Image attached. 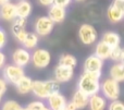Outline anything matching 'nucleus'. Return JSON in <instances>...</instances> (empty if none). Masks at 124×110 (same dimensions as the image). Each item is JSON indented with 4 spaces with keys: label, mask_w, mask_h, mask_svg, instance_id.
<instances>
[{
    "label": "nucleus",
    "mask_w": 124,
    "mask_h": 110,
    "mask_svg": "<svg viewBox=\"0 0 124 110\" xmlns=\"http://www.w3.org/2000/svg\"><path fill=\"white\" fill-rule=\"evenodd\" d=\"M23 107L15 100H6L2 104L1 110H22Z\"/></svg>",
    "instance_id": "25"
},
{
    "label": "nucleus",
    "mask_w": 124,
    "mask_h": 110,
    "mask_svg": "<svg viewBox=\"0 0 124 110\" xmlns=\"http://www.w3.org/2000/svg\"><path fill=\"white\" fill-rule=\"evenodd\" d=\"M103 67V60L97 57L96 55L87 57L84 61V71L86 72H101Z\"/></svg>",
    "instance_id": "11"
},
{
    "label": "nucleus",
    "mask_w": 124,
    "mask_h": 110,
    "mask_svg": "<svg viewBox=\"0 0 124 110\" xmlns=\"http://www.w3.org/2000/svg\"><path fill=\"white\" fill-rule=\"evenodd\" d=\"M97 37H98L97 31L93 25L85 23V24H82V25L79 26L78 38L83 45H86V46L93 45V44L97 40Z\"/></svg>",
    "instance_id": "6"
},
{
    "label": "nucleus",
    "mask_w": 124,
    "mask_h": 110,
    "mask_svg": "<svg viewBox=\"0 0 124 110\" xmlns=\"http://www.w3.org/2000/svg\"><path fill=\"white\" fill-rule=\"evenodd\" d=\"M1 100H2V95L0 94V102H1Z\"/></svg>",
    "instance_id": "40"
},
{
    "label": "nucleus",
    "mask_w": 124,
    "mask_h": 110,
    "mask_svg": "<svg viewBox=\"0 0 124 110\" xmlns=\"http://www.w3.org/2000/svg\"><path fill=\"white\" fill-rule=\"evenodd\" d=\"M122 51L123 48H121L120 46H116L113 47L111 49V54H110V58L112 61L114 62H121V59H122Z\"/></svg>",
    "instance_id": "26"
},
{
    "label": "nucleus",
    "mask_w": 124,
    "mask_h": 110,
    "mask_svg": "<svg viewBox=\"0 0 124 110\" xmlns=\"http://www.w3.org/2000/svg\"><path fill=\"white\" fill-rule=\"evenodd\" d=\"M66 99L62 94L56 93V94H52L50 95L49 97L47 98V104L48 107H49L51 110H62L65 108L66 106Z\"/></svg>",
    "instance_id": "13"
},
{
    "label": "nucleus",
    "mask_w": 124,
    "mask_h": 110,
    "mask_svg": "<svg viewBox=\"0 0 124 110\" xmlns=\"http://www.w3.org/2000/svg\"><path fill=\"white\" fill-rule=\"evenodd\" d=\"M38 2L44 7H50L51 4H54V0H38Z\"/></svg>",
    "instance_id": "35"
},
{
    "label": "nucleus",
    "mask_w": 124,
    "mask_h": 110,
    "mask_svg": "<svg viewBox=\"0 0 124 110\" xmlns=\"http://www.w3.org/2000/svg\"><path fill=\"white\" fill-rule=\"evenodd\" d=\"M109 73H110V78L118 81L119 83L124 81V63L116 62L110 68Z\"/></svg>",
    "instance_id": "21"
},
{
    "label": "nucleus",
    "mask_w": 124,
    "mask_h": 110,
    "mask_svg": "<svg viewBox=\"0 0 124 110\" xmlns=\"http://www.w3.org/2000/svg\"><path fill=\"white\" fill-rule=\"evenodd\" d=\"M22 110H27V109H26V107H25V108H22Z\"/></svg>",
    "instance_id": "41"
},
{
    "label": "nucleus",
    "mask_w": 124,
    "mask_h": 110,
    "mask_svg": "<svg viewBox=\"0 0 124 110\" xmlns=\"http://www.w3.org/2000/svg\"><path fill=\"white\" fill-rule=\"evenodd\" d=\"M7 87H8V82L3 78H0V94L1 95H3L7 92Z\"/></svg>",
    "instance_id": "30"
},
{
    "label": "nucleus",
    "mask_w": 124,
    "mask_h": 110,
    "mask_svg": "<svg viewBox=\"0 0 124 110\" xmlns=\"http://www.w3.org/2000/svg\"><path fill=\"white\" fill-rule=\"evenodd\" d=\"M101 40L105 41L106 44H108L111 48H113L116 47V46H120L121 37L116 32H106L101 37Z\"/></svg>",
    "instance_id": "22"
},
{
    "label": "nucleus",
    "mask_w": 124,
    "mask_h": 110,
    "mask_svg": "<svg viewBox=\"0 0 124 110\" xmlns=\"http://www.w3.org/2000/svg\"><path fill=\"white\" fill-rule=\"evenodd\" d=\"M111 49L108 44H106L105 41L100 40L99 43H97L96 48H95V55L97 57H99L102 60H107L110 58V54H111Z\"/></svg>",
    "instance_id": "19"
},
{
    "label": "nucleus",
    "mask_w": 124,
    "mask_h": 110,
    "mask_svg": "<svg viewBox=\"0 0 124 110\" xmlns=\"http://www.w3.org/2000/svg\"><path fill=\"white\" fill-rule=\"evenodd\" d=\"M32 93L34 94V96L37 97L38 99H41V100L47 99V98L49 97V92H48L46 81H40V80L33 81Z\"/></svg>",
    "instance_id": "12"
},
{
    "label": "nucleus",
    "mask_w": 124,
    "mask_h": 110,
    "mask_svg": "<svg viewBox=\"0 0 124 110\" xmlns=\"http://www.w3.org/2000/svg\"><path fill=\"white\" fill-rule=\"evenodd\" d=\"M26 24L27 21L24 17H16L14 21H12V25H11V32H12L14 38L22 44L25 39L27 32H26Z\"/></svg>",
    "instance_id": "7"
},
{
    "label": "nucleus",
    "mask_w": 124,
    "mask_h": 110,
    "mask_svg": "<svg viewBox=\"0 0 124 110\" xmlns=\"http://www.w3.org/2000/svg\"><path fill=\"white\" fill-rule=\"evenodd\" d=\"M75 1H77V2H82V1H85V0H75Z\"/></svg>",
    "instance_id": "39"
},
{
    "label": "nucleus",
    "mask_w": 124,
    "mask_h": 110,
    "mask_svg": "<svg viewBox=\"0 0 124 110\" xmlns=\"http://www.w3.org/2000/svg\"><path fill=\"white\" fill-rule=\"evenodd\" d=\"M7 44V33L2 28H0V49L3 48Z\"/></svg>",
    "instance_id": "29"
},
{
    "label": "nucleus",
    "mask_w": 124,
    "mask_h": 110,
    "mask_svg": "<svg viewBox=\"0 0 124 110\" xmlns=\"http://www.w3.org/2000/svg\"><path fill=\"white\" fill-rule=\"evenodd\" d=\"M65 110H78L77 109V107L74 105V102L71 100V102H66V106H65V108H64Z\"/></svg>",
    "instance_id": "34"
},
{
    "label": "nucleus",
    "mask_w": 124,
    "mask_h": 110,
    "mask_svg": "<svg viewBox=\"0 0 124 110\" xmlns=\"http://www.w3.org/2000/svg\"><path fill=\"white\" fill-rule=\"evenodd\" d=\"M6 61H7V57L3 52L0 50V71L6 67Z\"/></svg>",
    "instance_id": "32"
},
{
    "label": "nucleus",
    "mask_w": 124,
    "mask_h": 110,
    "mask_svg": "<svg viewBox=\"0 0 124 110\" xmlns=\"http://www.w3.org/2000/svg\"><path fill=\"white\" fill-rule=\"evenodd\" d=\"M44 110H51V109H50V108H49V107H46V108H45V109H44Z\"/></svg>",
    "instance_id": "38"
},
{
    "label": "nucleus",
    "mask_w": 124,
    "mask_h": 110,
    "mask_svg": "<svg viewBox=\"0 0 124 110\" xmlns=\"http://www.w3.org/2000/svg\"><path fill=\"white\" fill-rule=\"evenodd\" d=\"M51 61V55L47 49L44 48H37L32 54V61L36 69H45L50 64Z\"/></svg>",
    "instance_id": "5"
},
{
    "label": "nucleus",
    "mask_w": 124,
    "mask_h": 110,
    "mask_svg": "<svg viewBox=\"0 0 124 110\" xmlns=\"http://www.w3.org/2000/svg\"><path fill=\"white\" fill-rule=\"evenodd\" d=\"M100 92L107 99L109 100H116L120 98L121 88L118 81L113 80L112 78L106 79L105 81L100 83Z\"/></svg>",
    "instance_id": "2"
},
{
    "label": "nucleus",
    "mask_w": 124,
    "mask_h": 110,
    "mask_svg": "<svg viewBox=\"0 0 124 110\" xmlns=\"http://www.w3.org/2000/svg\"><path fill=\"white\" fill-rule=\"evenodd\" d=\"M54 27V22L49 16H39L34 23V31L39 37H46L51 34Z\"/></svg>",
    "instance_id": "4"
},
{
    "label": "nucleus",
    "mask_w": 124,
    "mask_h": 110,
    "mask_svg": "<svg viewBox=\"0 0 124 110\" xmlns=\"http://www.w3.org/2000/svg\"><path fill=\"white\" fill-rule=\"evenodd\" d=\"M59 64H62V65H65V67L74 69L77 65V59L75 58L73 55L62 54L60 56V58H59Z\"/></svg>",
    "instance_id": "24"
},
{
    "label": "nucleus",
    "mask_w": 124,
    "mask_h": 110,
    "mask_svg": "<svg viewBox=\"0 0 124 110\" xmlns=\"http://www.w3.org/2000/svg\"><path fill=\"white\" fill-rule=\"evenodd\" d=\"M71 2H72V0H54V4L60 6V7H63V8H66L68 6H70Z\"/></svg>",
    "instance_id": "31"
},
{
    "label": "nucleus",
    "mask_w": 124,
    "mask_h": 110,
    "mask_svg": "<svg viewBox=\"0 0 124 110\" xmlns=\"http://www.w3.org/2000/svg\"><path fill=\"white\" fill-rule=\"evenodd\" d=\"M108 110H124V102L121 100H112L110 105L108 106Z\"/></svg>",
    "instance_id": "28"
},
{
    "label": "nucleus",
    "mask_w": 124,
    "mask_h": 110,
    "mask_svg": "<svg viewBox=\"0 0 124 110\" xmlns=\"http://www.w3.org/2000/svg\"><path fill=\"white\" fill-rule=\"evenodd\" d=\"M72 102H74V105L77 107V109H84L85 107L88 106L89 102V96L87 94H85L84 92L77 89L72 97Z\"/></svg>",
    "instance_id": "17"
},
{
    "label": "nucleus",
    "mask_w": 124,
    "mask_h": 110,
    "mask_svg": "<svg viewBox=\"0 0 124 110\" xmlns=\"http://www.w3.org/2000/svg\"><path fill=\"white\" fill-rule=\"evenodd\" d=\"M10 0H0V7L2 6V4H4V3H7V2H9Z\"/></svg>",
    "instance_id": "36"
},
{
    "label": "nucleus",
    "mask_w": 124,
    "mask_h": 110,
    "mask_svg": "<svg viewBox=\"0 0 124 110\" xmlns=\"http://www.w3.org/2000/svg\"><path fill=\"white\" fill-rule=\"evenodd\" d=\"M74 75V69L65 67V65L58 64L54 68V79L57 80L59 83H66L71 81V79Z\"/></svg>",
    "instance_id": "9"
},
{
    "label": "nucleus",
    "mask_w": 124,
    "mask_h": 110,
    "mask_svg": "<svg viewBox=\"0 0 124 110\" xmlns=\"http://www.w3.org/2000/svg\"><path fill=\"white\" fill-rule=\"evenodd\" d=\"M2 75L8 83L15 85L25 75V72L22 67L12 63V64H6V67L2 69Z\"/></svg>",
    "instance_id": "3"
},
{
    "label": "nucleus",
    "mask_w": 124,
    "mask_h": 110,
    "mask_svg": "<svg viewBox=\"0 0 124 110\" xmlns=\"http://www.w3.org/2000/svg\"><path fill=\"white\" fill-rule=\"evenodd\" d=\"M48 16L54 22V24L62 23L66 17V10H65V8H63V7L57 6V4L54 3L49 7Z\"/></svg>",
    "instance_id": "14"
},
{
    "label": "nucleus",
    "mask_w": 124,
    "mask_h": 110,
    "mask_svg": "<svg viewBox=\"0 0 124 110\" xmlns=\"http://www.w3.org/2000/svg\"><path fill=\"white\" fill-rule=\"evenodd\" d=\"M38 41H39V36L36 34L35 32H27V35H26L25 39L24 41L22 43V46L26 49L31 50V49H35L38 45Z\"/></svg>",
    "instance_id": "23"
},
{
    "label": "nucleus",
    "mask_w": 124,
    "mask_h": 110,
    "mask_svg": "<svg viewBox=\"0 0 124 110\" xmlns=\"http://www.w3.org/2000/svg\"><path fill=\"white\" fill-rule=\"evenodd\" d=\"M32 86H33V80L30 76H26V75H24L23 78L15 84L17 93L21 94V95H25V94L31 93V92H32Z\"/></svg>",
    "instance_id": "16"
},
{
    "label": "nucleus",
    "mask_w": 124,
    "mask_h": 110,
    "mask_svg": "<svg viewBox=\"0 0 124 110\" xmlns=\"http://www.w3.org/2000/svg\"><path fill=\"white\" fill-rule=\"evenodd\" d=\"M107 17L111 23H119L124 19V12L116 8V6L111 4L107 10Z\"/></svg>",
    "instance_id": "20"
},
{
    "label": "nucleus",
    "mask_w": 124,
    "mask_h": 110,
    "mask_svg": "<svg viewBox=\"0 0 124 110\" xmlns=\"http://www.w3.org/2000/svg\"><path fill=\"white\" fill-rule=\"evenodd\" d=\"M32 4L27 0H20L16 3V15L17 17L27 19L32 13Z\"/></svg>",
    "instance_id": "18"
},
{
    "label": "nucleus",
    "mask_w": 124,
    "mask_h": 110,
    "mask_svg": "<svg viewBox=\"0 0 124 110\" xmlns=\"http://www.w3.org/2000/svg\"><path fill=\"white\" fill-rule=\"evenodd\" d=\"M46 107L47 106H46L45 102L41 99H39V100H34V102H30L26 106V109L27 110H44Z\"/></svg>",
    "instance_id": "27"
},
{
    "label": "nucleus",
    "mask_w": 124,
    "mask_h": 110,
    "mask_svg": "<svg viewBox=\"0 0 124 110\" xmlns=\"http://www.w3.org/2000/svg\"><path fill=\"white\" fill-rule=\"evenodd\" d=\"M0 17L3 21L12 22L17 17L16 15V4L13 2H7L0 7Z\"/></svg>",
    "instance_id": "10"
},
{
    "label": "nucleus",
    "mask_w": 124,
    "mask_h": 110,
    "mask_svg": "<svg viewBox=\"0 0 124 110\" xmlns=\"http://www.w3.org/2000/svg\"><path fill=\"white\" fill-rule=\"evenodd\" d=\"M121 62L124 63V48H123V51H122V59H121Z\"/></svg>",
    "instance_id": "37"
},
{
    "label": "nucleus",
    "mask_w": 124,
    "mask_h": 110,
    "mask_svg": "<svg viewBox=\"0 0 124 110\" xmlns=\"http://www.w3.org/2000/svg\"><path fill=\"white\" fill-rule=\"evenodd\" d=\"M32 61V54L26 48H17L12 54V62L16 65L24 68Z\"/></svg>",
    "instance_id": "8"
},
{
    "label": "nucleus",
    "mask_w": 124,
    "mask_h": 110,
    "mask_svg": "<svg viewBox=\"0 0 124 110\" xmlns=\"http://www.w3.org/2000/svg\"><path fill=\"white\" fill-rule=\"evenodd\" d=\"M62 110H65V109H62Z\"/></svg>",
    "instance_id": "42"
},
{
    "label": "nucleus",
    "mask_w": 124,
    "mask_h": 110,
    "mask_svg": "<svg viewBox=\"0 0 124 110\" xmlns=\"http://www.w3.org/2000/svg\"><path fill=\"white\" fill-rule=\"evenodd\" d=\"M88 107L89 110H105L107 107V98L99 93L92 95L89 97Z\"/></svg>",
    "instance_id": "15"
},
{
    "label": "nucleus",
    "mask_w": 124,
    "mask_h": 110,
    "mask_svg": "<svg viewBox=\"0 0 124 110\" xmlns=\"http://www.w3.org/2000/svg\"><path fill=\"white\" fill-rule=\"evenodd\" d=\"M101 72H86L84 71L83 74L79 76L77 82V89L84 92L88 96L95 95L100 92V80Z\"/></svg>",
    "instance_id": "1"
},
{
    "label": "nucleus",
    "mask_w": 124,
    "mask_h": 110,
    "mask_svg": "<svg viewBox=\"0 0 124 110\" xmlns=\"http://www.w3.org/2000/svg\"><path fill=\"white\" fill-rule=\"evenodd\" d=\"M112 4L116 6V8H119L121 11H123L124 12V0H114Z\"/></svg>",
    "instance_id": "33"
}]
</instances>
